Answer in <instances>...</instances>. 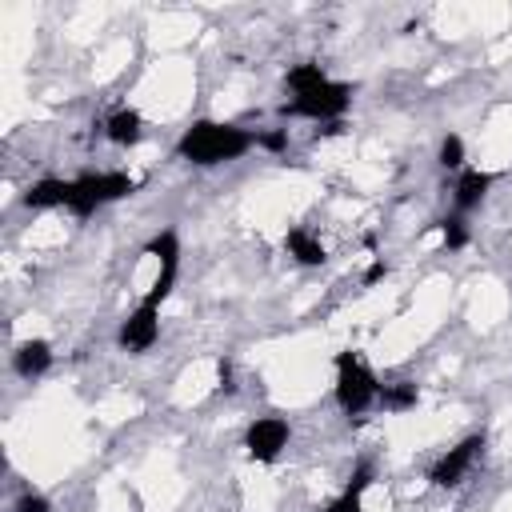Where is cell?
<instances>
[{"mask_svg":"<svg viewBox=\"0 0 512 512\" xmlns=\"http://www.w3.org/2000/svg\"><path fill=\"white\" fill-rule=\"evenodd\" d=\"M252 148H256V132L248 128H236L224 120H192L176 140V160L196 168H216V164L240 160Z\"/></svg>","mask_w":512,"mask_h":512,"instance_id":"cell-1","label":"cell"},{"mask_svg":"<svg viewBox=\"0 0 512 512\" xmlns=\"http://www.w3.org/2000/svg\"><path fill=\"white\" fill-rule=\"evenodd\" d=\"M332 368H336L332 396H336L340 412H344L348 420H352V416H364V412L380 400V380H376V372H372L368 360H364L360 352H352V348L336 352Z\"/></svg>","mask_w":512,"mask_h":512,"instance_id":"cell-2","label":"cell"},{"mask_svg":"<svg viewBox=\"0 0 512 512\" xmlns=\"http://www.w3.org/2000/svg\"><path fill=\"white\" fill-rule=\"evenodd\" d=\"M132 192H136V180L128 172H80V176H72V204H68V212L76 220H88L104 204L124 200Z\"/></svg>","mask_w":512,"mask_h":512,"instance_id":"cell-3","label":"cell"},{"mask_svg":"<svg viewBox=\"0 0 512 512\" xmlns=\"http://www.w3.org/2000/svg\"><path fill=\"white\" fill-rule=\"evenodd\" d=\"M352 108V84L344 80H328L304 96H292L280 104V116L284 120H316V124H332V120H344V112Z\"/></svg>","mask_w":512,"mask_h":512,"instance_id":"cell-4","label":"cell"},{"mask_svg":"<svg viewBox=\"0 0 512 512\" xmlns=\"http://www.w3.org/2000/svg\"><path fill=\"white\" fill-rule=\"evenodd\" d=\"M144 252L160 260V272H156L152 288H148L140 300H148V304H156V308H160V304L172 296L176 276H180V232H176V228H160V232L144 244Z\"/></svg>","mask_w":512,"mask_h":512,"instance_id":"cell-5","label":"cell"},{"mask_svg":"<svg viewBox=\"0 0 512 512\" xmlns=\"http://www.w3.org/2000/svg\"><path fill=\"white\" fill-rule=\"evenodd\" d=\"M484 444H488V436H484V432H472V436H464L460 444H452L448 452H440V456L432 460V468H428V484H432V488H456V484H464V476H468L472 464L480 460Z\"/></svg>","mask_w":512,"mask_h":512,"instance_id":"cell-6","label":"cell"},{"mask_svg":"<svg viewBox=\"0 0 512 512\" xmlns=\"http://www.w3.org/2000/svg\"><path fill=\"white\" fill-rule=\"evenodd\" d=\"M288 440H292V428H288L284 416H256L244 428V452L256 464H276L280 452L288 448Z\"/></svg>","mask_w":512,"mask_h":512,"instance_id":"cell-7","label":"cell"},{"mask_svg":"<svg viewBox=\"0 0 512 512\" xmlns=\"http://www.w3.org/2000/svg\"><path fill=\"white\" fill-rule=\"evenodd\" d=\"M156 340H160V308L148 304V300H140V304L120 320V328H116V344H120L124 352L140 356V352H148Z\"/></svg>","mask_w":512,"mask_h":512,"instance_id":"cell-8","label":"cell"},{"mask_svg":"<svg viewBox=\"0 0 512 512\" xmlns=\"http://www.w3.org/2000/svg\"><path fill=\"white\" fill-rule=\"evenodd\" d=\"M492 184H496V176L484 172V168H464V172H456V184H452V212L468 216L472 208H480L484 196L492 192Z\"/></svg>","mask_w":512,"mask_h":512,"instance_id":"cell-9","label":"cell"},{"mask_svg":"<svg viewBox=\"0 0 512 512\" xmlns=\"http://www.w3.org/2000/svg\"><path fill=\"white\" fill-rule=\"evenodd\" d=\"M20 204L32 208V212H44V208H68V204H72V180H64V176H40L36 184L24 188Z\"/></svg>","mask_w":512,"mask_h":512,"instance_id":"cell-10","label":"cell"},{"mask_svg":"<svg viewBox=\"0 0 512 512\" xmlns=\"http://www.w3.org/2000/svg\"><path fill=\"white\" fill-rule=\"evenodd\" d=\"M52 368V344L32 336V340H20L16 352H12V372L20 380H40L44 372Z\"/></svg>","mask_w":512,"mask_h":512,"instance_id":"cell-11","label":"cell"},{"mask_svg":"<svg viewBox=\"0 0 512 512\" xmlns=\"http://www.w3.org/2000/svg\"><path fill=\"white\" fill-rule=\"evenodd\" d=\"M100 132H104L108 144L132 148V144H140V136H144V116H140L136 108H116V112H108V116L100 120Z\"/></svg>","mask_w":512,"mask_h":512,"instance_id":"cell-12","label":"cell"},{"mask_svg":"<svg viewBox=\"0 0 512 512\" xmlns=\"http://www.w3.org/2000/svg\"><path fill=\"white\" fill-rule=\"evenodd\" d=\"M372 480H376V468H372L368 460H360V464L352 468L348 484L340 488V496H336V500H328V508H324V512H364V492L372 488Z\"/></svg>","mask_w":512,"mask_h":512,"instance_id":"cell-13","label":"cell"},{"mask_svg":"<svg viewBox=\"0 0 512 512\" xmlns=\"http://www.w3.org/2000/svg\"><path fill=\"white\" fill-rule=\"evenodd\" d=\"M284 252H288L296 264H304V268H320V264L328 260L324 244H320L308 228H300V224H292V228L284 232Z\"/></svg>","mask_w":512,"mask_h":512,"instance_id":"cell-14","label":"cell"},{"mask_svg":"<svg viewBox=\"0 0 512 512\" xmlns=\"http://www.w3.org/2000/svg\"><path fill=\"white\" fill-rule=\"evenodd\" d=\"M384 412H412L420 404V388L416 380H392V384H380V400H376Z\"/></svg>","mask_w":512,"mask_h":512,"instance_id":"cell-15","label":"cell"},{"mask_svg":"<svg viewBox=\"0 0 512 512\" xmlns=\"http://www.w3.org/2000/svg\"><path fill=\"white\" fill-rule=\"evenodd\" d=\"M320 84H328V72H324V64H316V60L292 64V68L284 72V88H288L292 96H304V92H312V88H320Z\"/></svg>","mask_w":512,"mask_h":512,"instance_id":"cell-16","label":"cell"},{"mask_svg":"<svg viewBox=\"0 0 512 512\" xmlns=\"http://www.w3.org/2000/svg\"><path fill=\"white\" fill-rule=\"evenodd\" d=\"M464 136L460 132H448L444 140H440V152H436V164L444 168V172H464Z\"/></svg>","mask_w":512,"mask_h":512,"instance_id":"cell-17","label":"cell"},{"mask_svg":"<svg viewBox=\"0 0 512 512\" xmlns=\"http://www.w3.org/2000/svg\"><path fill=\"white\" fill-rule=\"evenodd\" d=\"M436 224H440V232H444V248H448V252H460V248L468 244V224H464L460 212H448V216L436 220Z\"/></svg>","mask_w":512,"mask_h":512,"instance_id":"cell-18","label":"cell"},{"mask_svg":"<svg viewBox=\"0 0 512 512\" xmlns=\"http://www.w3.org/2000/svg\"><path fill=\"white\" fill-rule=\"evenodd\" d=\"M12 512H52V500H48L44 492L24 488V492L16 496V504H12Z\"/></svg>","mask_w":512,"mask_h":512,"instance_id":"cell-19","label":"cell"},{"mask_svg":"<svg viewBox=\"0 0 512 512\" xmlns=\"http://www.w3.org/2000/svg\"><path fill=\"white\" fill-rule=\"evenodd\" d=\"M256 148H268V152H284V148H288V128L256 132Z\"/></svg>","mask_w":512,"mask_h":512,"instance_id":"cell-20","label":"cell"},{"mask_svg":"<svg viewBox=\"0 0 512 512\" xmlns=\"http://www.w3.org/2000/svg\"><path fill=\"white\" fill-rule=\"evenodd\" d=\"M216 380H220L216 388H220L224 396H232V392H236V376H232V360H224V356L216 360Z\"/></svg>","mask_w":512,"mask_h":512,"instance_id":"cell-21","label":"cell"},{"mask_svg":"<svg viewBox=\"0 0 512 512\" xmlns=\"http://www.w3.org/2000/svg\"><path fill=\"white\" fill-rule=\"evenodd\" d=\"M388 276V264H384V256H376L372 264H368V272H364V288H372L376 280H384Z\"/></svg>","mask_w":512,"mask_h":512,"instance_id":"cell-22","label":"cell"}]
</instances>
